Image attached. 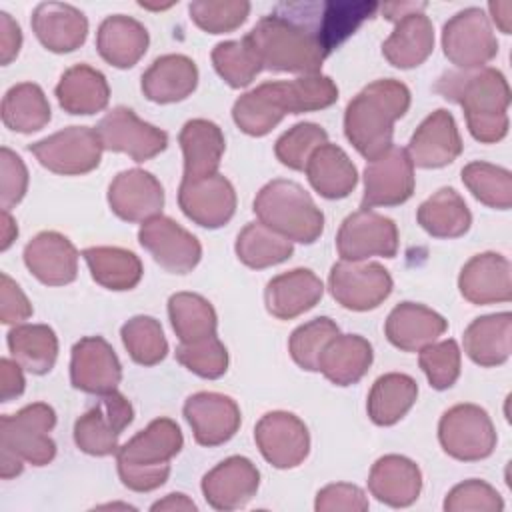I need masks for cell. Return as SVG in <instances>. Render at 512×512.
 <instances>
[{"instance_id":"1","label":"cell","mask_w":512,"mask_h":512,"mask_svg":"<svg viewBox=\"0 0 512 512\" xmlns=\"http://www.w3.org/2000/svg\"><path fill=\"white\" fill-rule=\"evenodd\" d=\"M322 2H282L244 36L262 70L320 74L328 52L320 40Z\"/></svg>"},{"instance_id":"2","label":"cell","mask_w":512,"mask_h":512,"mask_svg":"<svg viewBox=\"0 0 512 512\" xmlns=\"http://www.w3.org/2000/svg\"><path fill=\"white\" fill-rule=\"evenodd\" d=\"M436 92L462 106L466 126L478 142L494 144L508 134L510 86L500 70L482 66L444 72L436 82Z\"/></svg>"},{"instance_id":"3","label":"cell","mask_w":512,"mask_h":512,"mask_svg":"<svg viewBox=\"0 0 512 512\" xmlns=\"http://www.w3.org/2000/svg\"><path fill=\"white\" fill-rule=\"evenodd\" d=\"M410 108V90L394 78H380L364 86L344 110V134L366 160H374L392 146L394 122Z\"/></svg>"},{"instance_id":"4","label":"cell","mask_w":512,"mask_h":512,"mask_svg":"<svg viewBox=\"0 0 512 512\" xmlns=\"http://www.w3.org/2000/svg\"><path fill=\"white\" fill-rule=\"evenodd\" d=\"M184 438L172 418H156L116 452L122 484L134 492H152L170 476V460L182 450Z\"/></svg>"},{"instance_id":"5","label":"cell","mask_w":512,"mask_h":512,"mask_svg":"<svg viewBox=\"0 0 512 512\" xmlns=\"http://www.w3.org/2000/svg\"><path fill=\"white\" fill-rule=\"evenodd\" d=\"M258 222L280 236L314 244L324 232V214L312 196L294 180L276 178L260 188L252 206Z\"/></svg>"},{"instance_id":"6","label":"cell","mask_w":512,"mask_h":512,"mask_svg":"<svg viewBox=\"0 0 512 512\" xmlns=\"http://www.w3.org/2000/svg\"><path fill=\"white\" fill-rule=\"evenodd\" d=\"M380 8L384 18L396 24L382 44L384 58L400 70L420 66L434 50V26L424 14L426 2H388Z\"/></svg>"},{"instance_id":"7","label":"cell","mask_w":512,"mask_h":512,"mask_svg":"<svg viewBox=\"0 0 512 512\" xmlns=\"http://www.w3.org/2000/svg\"><path fill=\"white\" fill-rule=\"evenodd\" d=\"M56 426V412L46 402H34L16 414L0 418V448L10 450L32 466H46L56 456V442L50 430Z\"/></svg>"},{"instance_id":"8","label":"cell","mask_w":512,"mask_h":512,"mask_svg":"<svg viewBox=\"0 0 512 512\" xmlns=\"http://www.w3.org/2000/svg\"><path fill=\"white\" fill-rule=\"evenodd\" d=\"M442 450L462 462L488 458L496 448V430L488 412L476 404H456L438 422Z\"/></svg>"},{"instance_id":"9","label":"cell","mask_w":512,"mask_h":512,"mask_svg":"<svg viewBox=\"0 0 512 512\" xmlns=\"http://www.w3.org/2000/svg\"><path fill=\"white\" fill-rule=\"evenodd\" d=\"M28 150L46 170L62 176H80L100 164L104 146L94 128L68 126L30 144Z\"/></svg>"},{"instance_id":"10","label":"cell","mask_w":512,"mask_h":512,"mask_svg":"<svg viewBox=\"0 0 512 512\" xmlns=\"http://www.w3.org/2000/svg\"><path fill=\"white\" fill-rule=\"evenodd\" d=\"M444 56L458 70L486 66L498 54V40L482 8H464L456 12L442 28Z\"/></svg>"},{"instance_id":"11","label":"cell","mask_w":512,"mask_h":512,"mask_svg":"<svg viewBox=\"0 0 512 512\" xmlns=\"http://www.w3.org/2000/svg\"><path fill=\"white\" fill-rule=\"evenodd\" d=\"M134 408L120 392L100 394L98 400L74 422V442L90 456L118 452L120 434L132 424Z\"/></svg>"},{"instance_id":"12","label":"cell","mask_w":512,"mask_h":512,"mask_svg":"<svg viewBox=\"0 0 512 512\" xmlns=\"http://www.w3.org/2000/svg\"><path fill=\"white\" fill-rule=\"evenodd\" d=\"M328 288L342 308L366 312L378 308L392 294L394 282L378 262L340 260L330 268Z\"/></svg>"},{"instance_id":"13","label":"cell","mask_w":512,"mask_h":512,"mask_svg":"<svg viewBox=\"0 0 512 512\" xmlns=\"http://www.w3.org/2000/svg\"><path fill=\"white\" fill-rule=\"evenodd\" d=\"M336 250L342 260L350 262L366 260L370 256L394 258L398 252V226L384 214L360 208L340 224Z\"/></svg>"},{"instance_id":"14","label":"cell","mask_w":512,"mask_h":512,"mask_svg":"<svg viewBox=\"0 0 512 512\" xmlns=\"http://www.w3.org/2000/svg\"><path fill=\"white\" fill-rule=\"evenodd\" d=\"M104 150L128 154L134 162H146L168 146V134L154 124L140 120L134 110L116 106L94 126Z\"/></svg>"},{"instance_id":"15","label":"cell","mask_w":512,"mask_h":512,"mask_svg":"<svg viewBox=\"0 0 512 512\" xmlns=\"http://www.w3.org/2000/svg\"><path fill=\"white\" fill-rule=\"evenodd\" d=\"M254 440L264 460L280 470L300 466L310 452L306 424L296 414L284 410L264 414L256 422Z\"/></svg>"},{"instance_id":"16","label":"cell","mask_w":512,"mask_h":512,"mask_svg":"<svg viewBox=\"0 0 512 512\" xmlns=\"http://www.w3.org/2000/svg\"><path fill=\"white\" fill-rule=\"evenodd\" d=\"M414 164L400 146H390L364 168L362 208L398 206L414 194Z\"/></svg>"},{"instance_id":"17","label":"cell","mask_w":512,"mask_h":512,"mask_svg":"<svg viewBox=\"0 0 512 512\" xmlns=\"http://www.w3.org/2000/svg\"><path fill=\"white\" fill-rule=\"evenodd\" d=\"M138 240L144 250L160 264L166 272L188 274L202 258V246L194 234L182 228L168 216H154L142 222Z\"/></svg>"},{"instance_id":"18","label":"cell","mask_w":512,"mask_h":512,"mask_svg":"<svg viewBox=\"0 0 512 512\" xmlns=\"http://www.w3.org/2000/svg\"><path fill=\"white\" fill-rule=\"evenodd\" d=\"M178 206L186 218L202 228H220L236 212V190L222 174L200 180H184L178 188Z\"/></svg>"},{"instance_id":"19","label":"cell","mask_w":512,"mask_h":512,"mask_svg":"<svg viewBox=\"0 0 512 512\" xmlns=\"http://www.w3.org/2000/svg\"><path fill=\"white\" fill-rule=\"evenodd\" d=\"M122 380V364L102 336H84L72 346L70 382L86 394H108Z\"/></svg>"},{"instance_id":"20","label":"cell","mask_w":512,"mask_h":512,"mask_svg":"<svg viewBox=\"0 0 512 512\" xmlns=\"http://www.w3.org/2000/svg\"><path fill=\"white\" fill-rule=\"evenodd\" d=\"M182 412L200 446L228 442L238 432L242 420L238 404L218 392H196L188 396Z\"/></svg>"},{"instance_id":"21","label":"cell","mask_w":512,"mask_h":512,"mask_svg":"<svg viewBox=\"0 0 512 512\" xmlns=\"http://www.w3.org/2000/svg\"><path fill=\"white\" fill-rule=\"evenodd\" d=\"M110 210L126 222H146L160 216L164 188L158 178L142 168L122 170L108 186Z\"/></svg>"},{"instance_id":"22","label":"cell","mask_w":512,"mask_h":512,"mask_svg":"<svg viewBox=\"0 0 512 512\" xmlns=\"http://www.w3.org/2000/svg\"><path fill=\"white\" fill-rule=\"evenodd\" d=\"M204 500L214 510H236L246 506L258 492L260 472L252 460L244 456H230L208 470L202 478Z\"/></svg>"},{"instance_id":"23","label":"cell","mask_w":512,"mask_h":512,"mask_svg":"<svg viewBox=\"0 0 512 512\" xmlns=\"http://www.w3.org/2000/svg\"><path fill=\"white\" fill-rule=\"evenodd\" d=\"M462 146L454 116L448 110L438 108L416 128L406 152L418 168H442L460 156Z\"/></svg>"},{"instance_id":"24","label":"cell","mask_w":512,"mask_h":512,"mask_svg":"<svg viewBox=\"0 0 512 512\" xmlns=\"http://www.w3.org/2000/svg\"><path fill=\"white\" fill-rule=\"evenodd\" d=\"M24 264L46 286H66L78 274V250L60 232L46 230L24 246Z\"/></svg>"},{"instance_id":"25","label":"cell","mask_w":512,"mask_h":512,"mask_svg":"<svg viewBox=\"0 0 512 512\" xmlns=\"http://www.w3.org/2000/svg\"><path fill=\"white\" fill-rule=\"evenodd\" d=\"M510 270V260L498 252L476 254L460 270V294L476 306L508 302L512 298Z\"/></svg>"},{"instance_id":"26","label":"cell","mask_w":512,"mask_h":512,"mask_svg":"<svg viewBox=\"0 0 512 512\" xmlns=\"http://www.w3.org/2000/svg\"><path fill=\"white\" fill-rule=\"evenodd\" d=\"M446 328V318L436 310L416 302H400L388 314L384 334L392 346L404 352H420L436 342Z\"/></svg>"},{"instance_id":"27","label":"cell","mask_w":512,"mask_h":512,"mask_svg":"<svg viewBox=\"0 0 512 512\" xmlns=\"http://www.w3.org/2000/svg\"><path fill=\"white\" fill-rule=\"evenodd\" d=\"M32 30L46 50L66 54L86 42L88 20L72 4L42 2L32 12Z\"/></svg>"},{"instance_id":"28","label":"cell","mask_w":512,"mask_h":512,"mask_svg":"<svg viewBox=\"0 0 512 512\" xmlns=\"http://www.w3.org/2000/svg\"><path fill=\"white\" fill-rule=\"evenodd\" d=\"M368 490L378 500L392 508L414 504L422 490V472L416 462L400 454H386L372 464Z\"/></svg>"},{"instance_id":"29","label":"cell","mask_w":512,"mask_h":512,"mask_svg":"<svg viewBox=\"0 0 512 512\" xmlns=\"http://www.w3.org/2000/svg\"><path fill=\"white\" fill-rule=\"evenodd\" d=\"M324 294L322 280L308 268L274 276L264 290L266 310L278 320H292L314 308Z\"/></svg>"},{"instance_id":"30","label":"cell","mask_w":512,"mask_h":512,"mask_svg":"<svg viewBox=\"0 0 512 512\" xmlns=\"http://www.w3.org/2000/svg\"><path fill=\"white\" fill-rule=\"evenodd\" d=\"M290 114L284 94V80L264 82L242 94L232 106L234 124L248 136H266Z\"/></svg>"},{"instance_id":"31","label":"cell","mask_w":512,"mask_h":512,"mask_svg":"<svg viewBox=\"0 0 512 512\" xmlns=\"http://www.w3.org/2000/svg\"><path fill=\"white\" fill-rule=\"evenodd\" d=\"M198 86V68L184 54H164L142 74V94L156 104H172L188 98Z\"/></svg>"},{"instance_id":"32","label":"cell","mask_w":512,"mask_h":512,"mask_svg":"<svg viewBox=\"0 0 512 512\" xmlns=\"http://www.w3.org/2000/svg\"><path fill=\"white\" fill-rule=\"evenodd\" d=\"M178 142L184 154V180H200L218 174L226 148V140L218 124L206 118L188 120L180 130Z\"/></svg>"},{"instance_id":"33","label":"cell","mask_w":512,"mask_h":512,"mask_svg":"<svg viewBox=\"0 0 512 512\" xmlns=\"http://www.w3.org/2000/svg\"><path fill=\"white\" fill-rule=\"evenodd\" d=\"M148 44L144 24L124 14L104 18L96 32V50L114 68H132L146 54Z\"/></svg>"},{"instance_id":"34","label":"cell","mask_w":512,"mask_h":512,"mask_svg":"<svg viewBox=\"0 0 512 512\" xmlns=\"http://www.w3.org/2000/svg\"><path fill=\"white\" fill-rule=\"evenodd\" d=\"M372 344L360 334H336L318 358V372L336 386H350L372 366Z\"/></svg>"},{"instance_id":"35","label":"cell","mask_w":512,"mask_h":512,"mask_svg":"<svg viewBox=\"0 0 512 512\" xmlns=\"http://www.w3.org/2000/svg\"><path fill=\"white\" fill-rule=\"evenodd\" d=\"M54 94L64 112L90 116L108 106L110 86L100 70L88 64H76L60 76Z\"/></svg>"},{"instance_id":"36","label":"cell","mask_w":512,"mask_h":512,"mask_svg":"<svg viewBox=\"0 0 512 512\" xmlns=\"http://www.w3.org/2000/svg\"><path fill=\"white\" fill-rule=\"evenodd\" d=\"M464 352L468 358L484 368L500 366L510 358L512 314H486L468 324L464 330Z\"/></svg>"},{"instance_id":"37","label":"cell","mask_w":512,"mask_h":512,"mask_svg":"<svg viewBox=\"0 0 512 512\" xmlns=\"http://www.w3.org/2000/svg\"><path fill=\"white\" fill-rule=\"evenodd\" d=\"M310 186L328 200L346 198L358 184V170L348 154L336 144L316 148L304 168Z\"/></svg>"},{"instance_id":"38","label":"cell","mask_w":512,"mask_h":512,"mask_svg":"<svg viewBox=\"0 0 512 512\" xmlns=\"http://www.w3.org/2000/svg\"><path fill=\"white\" fill-rule=\"evenodd\" d=\"M418 398V384L402 372H388L376 378L370 388L366 410L376 426H392L406 416Z\"/></svg>"},{"instance_id":"39","label":"cell","mask_w":512,"mask_h":512,"mask_svg":"<svg viewBox=\"0 0 512 512\" xmlns=\"http://www.w3.org/2000/svg\"><path fill=\"white\" fill-rule=\"evenodd\" d=\"M416 220L434 238H458L472 226V214L454 188H440L426 198L418 206Z\"/></svg>"},{"instance_id":"40","label":"cell","mask_w":512,"mask_h":512,"mask_svg":"<svg viewBox=\"0 0 512 512\" xmlns=\"http://www.w3.org/2000/svg\"><path fill=\"white\" fill-rule=\"evenodd\" d=\"M12 358L32 374H48L58 358V338L48 324H16L8 332Z\"/></svg>"},{"instance_id":"41","label":"cell","mask_w":512,"mask_h":512,"mask_svg":"<svg viewBox=\"0 0 512 512\" xmlns=\"http://www.w3.org/2000/svg\"><path fill=\"white\" fill-rule=\"evenodd\" d=\"M96 284L108 290H132L142 280L140 258L118 246H92L82 252Z\"/></svg>"},{"instance_id":"42","label":"cell","mask_w":512,"mask_h":512,"mask_svg":"<svg viewBox=\"0 0 512 512\" xmlns=\"http://www.w3.org/2000/svg\"><path fill=\"white\" fill-rule=\"evenodd\" d=\"M50 116L48 98L34 82L14 84L2 98V122L14 132H38L50 122Z\"/></svg>"},{"instance_id":"43","label":"cell","mask_w":512,"mask_h":512,"mask_svg":"<svg viewBox=\"0 0 512 512\" xmlns=\"http://www.w3.org/2000/svg\"><path fill=\"white\" fill-rule=\"evenodd\" d=\"M168 316L180 344H194L216 334L214 306L200 294L176 292L168 298Z\"/></svg>"},{"instance_id":"44","label":"cell","mask_w":512,"mask_h":512,"mask_svg":"<svg viewBox=\"0 0 512 512\" xmlns=\"http://www.w3.org/2000/svg\"><path fill=\"white\" fill-rule=\"evenodd\" d=\"M238 260L254 270L286 262L294 254L292 240L270 230L262 222L246 224L234 244Z\"/></svg>"},{"instance_id":"45","label":"cell","mask_w":512,"mask_h":512,"mask_svg":"<svg viewBox=\"0 0 512 512\" xmlns=\"http://www.w3.org/2000/svg\"><path fill=\"white\" fill-rule=\"evenodd\" d=\"M380 8L378 2L366 0H330L322 2L320 10V40L330 54L348 36H352L358 26L372 18Z\"/></svg>"},{"instance_id":"46","label":"cell","mask_w":512,"mask_h":512,"mask_svg":"<svg viewBox=\"0 0 512 512\" xmlns=\"http://www.w3.org/2000/svg\"><path fill=\"white\" fill-rule=\"evenodd\" d=\"M462 182L488 208L508 210L512 206V174L502 166L482 160L470 162L462 168Z\"/></svg>"},{"instance_id":"47","label":"cell","mask_w":512,"mask_h":512,"mask_svg":"<svg viewBox=\"0 0 512 512\" xmlns=\"http://www.w3.org/2000/svg\"><path fill=\"white\" fill-rule=\"evenodd\" d=\"M122 344L130 358L140 366H154L168 354V340L162 326L152 316H134L120 328Z\"/></svg>"},{"instance_id":"48","label":"cell","mask_w":512,"mask_h":512,"mask_svg":"<svg viewBox=\"0 0 512 512\" xmlns=\"http://www.w3.org/2000/svg\"><path fill=\"white\" fill-rule=\"evenodd\" d=\"M212 64L218 76L232 88L248 86L262 70L258 56L244 38L216 44L212 50Z\"/></svg>"},{"instance_id":"49","label":"cell","mask_w":512,"mask_h":512,"mask_svg":"<svg viewBox=\"0 0 512 512\" xmlns=\"http://www.w3.org/2000/svg\"><path fill=\"white\" fill-rule=\"evenodd\" d=\"M340 334L338 324L328 318V316H320L314 318L302 326H298L288 340V352L292 356V360L308 372H318V358L324 350V346L336 336Z\"/></svg>"},{"instance_id":"50","label":"cell","mask_w":512,"mask_h":512,"mask_svg":"<svg viewBox=\"0 0 512 512\" xmlns=\"http://www.w3.org/2000/svg\"><path fill=\"white\" fill-rule=\"evenodd\" d=\"M284 94L288 112L304 114L332 106L338 100V86L330 76L304 74L294 80H284Z\"/></svg>"},{"instance_id":"51","label":"cell","mask_w":512,"mask_h":512,"mask_svg":"<svg viewBox=\"0 0 512 512\" xmlns=\"http://www.w3.org/2000/svg\"><path fill=\"white\" fill-rule=\"evenodd\" d=\"M192 22L208 34H226L240 28L248 14L246 0H194L188 4Z\"/></svg>"},{"instance_id":"52","label":"cell","mask_w":512,"mask_h":512,"mask_svg":"<svg viewBox=\"0 0 512 512\" xmlns=\"http://www.w3.org/2000/svg\"><path fill=\"white\" fill-rule=\"evenodd\" d=\"M326 142L328 132L320 124L298 122L276 140L274 154L290 170H304L312 152Z\"/></svg>"},{"instance_id":"53","label":"cell","mask_w":512,"mask_h":512,"mask_svg":"<svg viewBox=\"0 0 512 512\" xmlns=\"http://www.w3.org/2000/svg\"><path fill=\"white\" fill-rule=\"evenodd\" d=\"M460 358L458 342L448 338L422 348L418 364L434 390H448L460 376Z\"/></svg>"},{"instance_id":"54","label":"cell","mask_w":512,"mask_h":512,"mask_svg":"<svg viewBox=\"0 0 512 512\" xmlns=\"http://www.w3.org/2000/svg\"><path fill=\"white\" fill-rule=\"evenodd\" d=\"M176 360L206 380H216L228 370V350L216 334L194 344H180L176 348Z\"/></svg>"},{"instance_id":"55","label":"cell","mask_w":512,"mask_h":512,"mask_svg":"<svg viewBox=\"0 0 512 512\" xmlns=\"http://www.w3.org/2000/svg\"><path fill=\"white\" fill-rule=\"evenodd\" d=\"M446 512H500L504 510V500L498 494L494 486H490L484 480H464L456 484L446 500H444Z\"/></svg>"},{"instance_id":"56","label":"cell","mask_w":512,"mask_h":512,"mask_svg":"<svg viewBox=\"0 0 512 512\" xmlns=\"http://www.w3.org/2000/svg\"><path fill=\"white\" fill-rule=\"evenodd\" d=\"M0 208L10 210L28 190V170L22 158L10 148L0 150Z\"/></svg>"},{"instance_id":"57","label":"cell","mask_w":512,"mask_h":512,"mask_svg":"<svg viewBox=\"0 0 512 512\" xmlns=\"http://www.w3.org/2000/svg\"><path fill=\"white\" fill-rule=\"evenodd\" d=\"M368 498L364 490L356 484L336 482L318 490L314 500V510L318 512H364L368 510Z\"/></svg>"},{"instance_id":"58","label":"cell","mask_w":512,"mask_h":512,"mask_svg":"<svg viewBox=\"0 0 512 512\" xmlns=\"http://www.w3.org/2000/svg\"><path fill=\"white\" fill-rule=\"evenodd\" d=\"M32 316V304L20 286L6 274H0V320L2 324H20Z\"/></svg>"},{"instance_id":"59","label":"cell","mask_w":512,"mask_h":512,"mask_svg":"<svg viewBox=\"0 0 512 512\" xmlns=\"http://www.w3.org/2000/svg\"><path fill=\"white\" fill-rule=\"evenodd\" d=\"M22 46V32L18 22L8 14L0 12V64H10Z\"/></svg>"},{"instance_id":"60","label":"cell","mask_w":512,"mask_h":512,"mask_svg":"<svg viewBox=\"0 0 512 512\" xmlns=\"http://www.w3.org/2000/svg\"><path fill=\"white\" fill-rule=\"evenodd\" d=\"M26 380L22 374V366L12 358L0 360V400L10 402L24 392Z\"/></svg>"},{"instance_id":"61","label":"cell","mask_w":512,"mask_h":512,"mask_svg":"<svg viewBox=\"0 0 512 512\" xmlns=\"http://www.w3.org/2000/svg\"><path fill=\"white\" fill-rule=\"evenodd\" d=\"M152 512H158V510H186V512H196V504L186 496V494H180V492H174V494H168L164 496L162 500L154 502L150 506Z\"/></svg>"},{"instance_id":"62","label":"cell","mask_w":512,"mask_h":512,"mask_svg":"<svg viewBox=\"0 0 512 512\" xmlns=\"http://www.w3.org/2000/svg\"><path fill=\"white\" fill-rule=\"evenodd\" d=\"M488 10L492 14V20L500 28V32L510 34L512 32V2L502 0V2H490Z\"/></svg>"},{"instance_id":"63","label":"cell","mask_w":512,"mask_h":512,"mask_svg":"<svg viewBox=\"0 0 512 512\" xmlns=\"http://www.w3.org/2000/svg\"><path fill=\"white\" fill-rule=\"evenodd\" d=\"M22 462H24V460L18 458L16 454H12L10 450L0 448V476H2L4 480H10V478L18 476V474L22 472V468H24Z\"/></svg>"},{"instance_id":"64","label":"cell","mask_w":512,"mask_h":512,"mask_svg":"<svg viewBox=\"0 0 512 512\" xmlns=\"http://www.w3.org/2000/svg\"><path fill=\"white\" fill-rule=\"evenodd\" d=\"M16 236H18V226H16L14 218L10 216V210H2V226H0L2 242H0V250L2 252L8 250L10 244L16 240Z\"/></svg>"}]
</instances>
